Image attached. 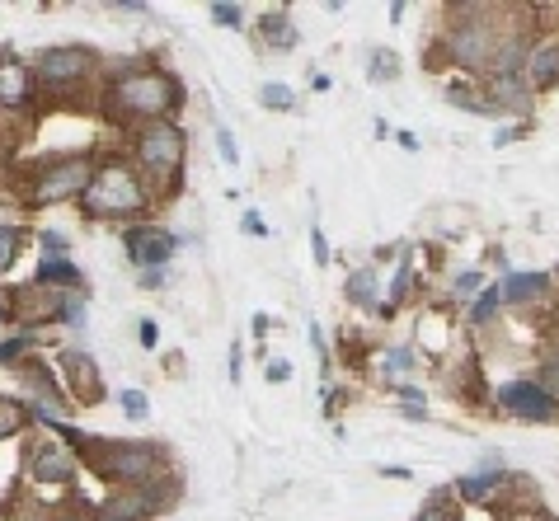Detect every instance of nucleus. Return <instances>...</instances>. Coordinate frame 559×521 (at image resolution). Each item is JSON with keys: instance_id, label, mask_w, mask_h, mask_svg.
I'll return each mask as SVG.
<instances>
[{"instance_id": "obj_4", "label": "nucleus", "mask_w": 559, "mask_h": 521, "mask_svg": "<svg viewBox=\"0 0 559 521\" xmlns=\"http://www.w3.org/2000/svg\"><path fill=\"white\" fill-rule=\"evenodd\" d=\"M184 155H188V137L184 127L174 123H151L137 132V165L151 169L156 179H179L184 169Z\"/></svg>"}, {"instance_id": "obj_11", "label": "nucleus", "mask_w": 559, "mask_h": 521, "mask_svg": "<svg viewBox=\"0 0 559 521\" xmlns=\"http://www.w3.org/2000/svg\"><path fill=\"white\" fill-rule=\"evenodd\" d=\"M527 85L531 90H550V85H559V38H550V43H536L527 57Z\"/></svg>"}, {"instance_id": "obj_19", "label": "nucleus", "mask_w": 559, "mask_h": 521, "mask_svg": "<svg viewBox=\"0 0 559 521\" xmlns=\"http://www.w3.org/2000/svg\"><path fill=\"white\" fill-rule=\"evenodd\" d=\"M19 245H24V230L0 226V273H10V263L19 259Z\"/></svg>"}, {"instance_id": "obj_8", "label": "nucleus", "mask_w": 559, "mask_h": 521, "mask_svg": "<svg viewBox=\"0 0 559 521\" xmlns=\"http://www.w3.org/2000/svg\"><path fill=\"white\" fill-rule=\"evenodd\" d=\"M498 404H503V414L522 418V423H545V418H555V395H550L541 381L498 385Z\"/></svg>"}, {"instance_id": "obj_34", "label": "nucleus", "mask_w": 559, "mask_h": 521, "mask_svg": "<svg viewBox=\"0 0 559 521\" xmlns=\"http://www.w3.org/2000/svg\"><path fill=\"white\" fill-rule=\"evenodd\" d=\"M137 329H141V343H146V348H156V338H160L156 334V320H141Z\"/></svg>"}, {"instance_id": "obj_24", "label": "nucleus", "mask_w": 559, "mask_h": 521, "mask_svg": "<svg viewBox=\"0 0 559 521\" xmlns=\"http://www.w3.org/2000/svg\"><path fill=\"white\" fill-rule=\"evenodd\" d=\"M400 71V62H395V52H386V47H376L372 52V80H390Z\"/></svg>"}, {"instance_id": "obj_15", "label": "nucleus", "mask_w": 559, "mask_h": 521, "mask_svg": "<svg viewBox=\"0 0 559 521\" xmlns=\"http://www.w3.org/2000/svg\"><path fill=\"white\" fill-rule=\"evenodd\" d=\"M264 47H273V52H292V47H296V24H292V15H282V10H268V15H264Z\"/></svg>"}, {"instance_id": "obj_12", "label": "nucleus", "mask_w": 559, "mask_h": 521, "mask_svg": "<svg viewBox=\"0 0 559 521\" xmlns=\"http://www.w3.org/2000/svg\"><path fill=\"white\" fill-rule=\"evenodd\" d=\"M545 292H550V277L545 273H508L503 287H498V301H503V306H531V301Z\"/></svg>"}, {"instance_id": "obj_22", "label": "nucleus", "mask_w": 559, "mask_h": 521, "mask_svg": "<svg viewBox=\"0 0 559 521\" xmlns=\"http://www.w3.org/2000/svg\"><path fill=\"white\" fill-rule=\"evenodd\" d=\"M498 306H503V301H498V287H484L480 301L470 306V320H475V324H489V320H494V310H498Z\"/></svg>"}, {"instance_id": "obj_37", "label": "nucleus", "mask_w": 559, "mask_h": 521, "mask_svg": "<svg viewBox=\"0 0 559 521\" xmlns=\"http://www.w3.org/2000/svg\"><path fill=\"white\" fill-rule=\"evenodd\" d=\"M541 521H559V517H541Z\"/></svg>"}, {"instance_id": "obj_18", "label": "nucleus", "mask_w": 559, "mask_h": 521, "mask_svg": "<svg viewBox=\"0 0 559 521\" xmlns=\"http://www.w3.org/2000/svg\"><path fill=\"white\" fill-rule=\"evenodd\" d=\"M498 484H503L498 475H466V479H461V498H470V503H484V498H489Z\"/></svg>"}, {"instance_id": "obj_20", "label": "nucleus", "mask_w": 559, "mask_h": 521, "mask_svg": "<svg viewBox=\"0 0 559 521\" xmlns=\"http://www.w3.org/2000/svg\"><path fill=\"white\" fill-rule=\"evenodd\" d=\"M259 104L273 108V113H282V108H296V94L287 90V85H278V80H273V85H264V90H259Z\"/></svg>"}, {"instance_id": "obj_32", "label": "nucleus", "mask_w": 559, "mask_h": 521, "mask_svg": "<svg viewBox=\"0 0 559 521\" xmlns=\"http://www.w3.org/2000/svg\"><path fill=\"white\" fill-rule=\"evenodd\" d=\"M311 249H315V259L320 263H329V240L320 235V230H311Z\"/></svg>"}, {"instance_id": "obj_5", "label": "nucleus", "mask_w": 559, "mask_h": 521, "mask_svg": "<svg viewBox=\"0 0 559 521\" xmlns=\"http://www.w3.org/2000/svg\"><path fill=\"white\" fill-rule=\"evenodd\" d=\"M94 179V165L90 155H71V160H57V165H47L29 188V202L33 207H52V202H66V198H80Z\"/></svg>"}, {"instance_id": "obj_29", "label": "nucleus", "mask_w": 559, "mask_h": 521, "mask_svg": "<svg viewBox=\"0 0 559 521\" xmlns=\"http://www.w3.org/2000/svg\"><path fill=\"white\" fill-rule=\"evenodd\" d=\"M409 277H414V268H409V259H400V268H395V282H390V301L400 306L404 292H409Z\"/></svg>"}, {"instance_id": "obj_26", "label": "nucleus", "mask_w": 559, "mask_h": 521, "mask_svg": "<svg viewBox=\"0 0 559 521\" xmlns=\"http://www.w3.org/2000/svg\"><path fill=\"white\" fill-rule=\"evenodd\" d=\"M541 385L550 390V395H559V348H555V353H545V362H541Z\"/></svg>"}, {"instance_id": "obj_27", "label": "nucleus", "mask_w": 559, "mask_h": 521, "mask_svg": "<svg viewBox=\"0 0 559 521\" xmlns=\"http://www.w3.org/2000/svg\"><path fill=\"white\" fill-rule=\"evenodd\" d=\"M480 287H484V277H480V273H461L456 282H451V296H461V301H470V296L480 292Z\"/></svg>"}, {"instance_id": "obj_33", "label": "nucleus", "mask_w": 559, "mask_h": 521, "mask_svg": "<svg viewBox=\"0 0 559 521\" xmlns=\"http://www.w3.org/2000/svg\"><path fill=\"white\" fill-rule=\"evenodd\" d=\"M395 376H404V367H409V348H400V353H390V362H386Z\"/></svg>"}, {"instance_id": "obj_35", "label": "nucleus", "mask_w": 559, "mask_h": 521, "mask_svg": "<svg viewBox=\"0 0 559 521\" xmlns=\"http://www.w3.org/2000/svg\"><path fill=\"white\" fill-rule=\"evenodd\" d=\"M43 249H47V254H62V249H66V235H52V230H47V235H43Z\"/></svg>"}, {"instance_id": "obj_9", "label": "nucleus", "mask_w": 559, "mask_h": 521, "mask_svg": "<svg viewBox=\"0 0 559 521\" xmlns=\"http://www.w3.org/2000/svg\"><path fill=\"white\" fill-rule=\"evenodd\" d=\"M174 245H179V240L160 226H132L127 230V259L137 263V268H146V273H160V268L174 259Z\"/></svg>"}, {"instance_id": "obj_14", "label": "nucleus", "mask_w": 559, "mask_h": 521, "mask_svg": "<svg viewBox=\"0 0 559 521\" xmlns=\"http://www.w3.org/2000/svg\"><path fill=\"white\" fill-rule=\"evenodd\" d=\"M38 282H43V287H52V282H57V287H66V292H76L85 277H80V268H76L71 259H57V254H47V259L38 263Z\"/></svg>"}, {"instance_id": "obj_21", "label": "nucleus", "mask_w": 559, "mask_h": 521, "mask_svg": "<svg viewBox=\"0 0 559 521\" xmlns=\"http://www.w3.org/2000/svg\"><path fill=\"white\" fill-rule=\"evenodd\" d=\"M24 404H15V399H0V437H10V432L24 428Z\"/></svg>"}, {"instance_id": "obj_28", "label": "nucleus", "mask_w": 559, "mask_h": 521, "mask_svg": "<svg viewBox=\"0 0 559 521\" xmlns=\"http://www.w3.org/2000/svg\"><path fill=\"white\" fill-rule=\"evenodd\" d=\"M62 320L66 324H80V320H85V296L62 292Z\"/></svg>"}, {"instance_id": "obj_31", "label": "nucleus", "mask_w": 559, "mask_h": 521, "mask_svg": "<svg viewBox=\"0 0 559 521\" xmlns=\"http://www.w3.org/2000/svg\"><path fill=\"white\" fill-rule=\"evenodd\" d=\"M217 146H221V160H226V165H235V160H240V155H235V141H231V132H226V127L217 132Z\"/></svg>"}, {"instance_id": "obj_6", "label": "nucleus", "mask_w": 559, "mask_h": 521, "mask_svg": "<svg viewBox=\"0 0 559 521\" xmlns=\"http://www.w3.org/2000/svg\"><path fill=\"white\" fill-rule=\"evenodd\" d=\"M94 66H99V57H94L90 47H47L43 57H38V66H33V76H43L47 85H57V90H66V85H80L85 76H94Z\"/></svg>"}, {"instance_id": "obj_17", "label": "nucleus", "mask_w": 559, "mask_h": 521, "mask_svg": "<svg viewBox=\"0 0 559 521\" xmlns=\"http://www.w3.org/2000/svg\"><path fill=\"white\" fill-rule=\"evenodd\" d=\"M376 292H381V287H376V268H362V273L348 277V296H353V301H362V306H372Z\"/></svg>"}, {"instance_id": "obj_2", "label": "nucleus", "mask_w": 559, "mask_h": 521, "mask_svg": "<svg viewBox=\"0 0 559 521\" xmlns=\"http://www.w3.org/2000/svg\"><path fill=\"white\" fill-rule=\"evenodd\" d=\"M80 202H85L90 216H132L146 207V193H141V179L127 165H104L94 169V179L80 193Z\"/></svg>"}, {"instance_id": "obj_23", "label": "nucleus", "mask_w": 559, "mask_h": 521, "mask_svg": "<svg viewBox=\"0 0 559 521\" xmlns=\"http://www.w3.org/2000/svg\"><path fill=\"white\" fill-rule=\"evenodd\" d=\"M33 348V334H15V338H5V343H0V367H5V362H19V357L29 353Z\"/></svg>"}, {"instance_id": "obj_3", "label": "nucleus", "mask_w": 559, "mask_h": 521, "mask_svg": "<svg viewBox=\"0 0 559 521\" xmlns=\"http://www.w3.org/2000/svg\"><path fill=\"white\" fill-rule=\"evenodd\" d=\"M94 446H99V456H90V465L104 479L127 484V489H132V484H146L160 465L156 442H94Z\"/></svg>"}, {"instance_id": "obj_13", "label": "nucleus", "mask_w": 559, "mask_h": 521, "mask_svg": "<svg viewBox=\"0 0 559 521\" xmlns=\"http://www.w3.org/2000/svg\"><path fill=\"white\" fill-rule=\"evenodd\" d=\"M33 90V71L19 62H0V108H19L29 104Z\"/></svg>"}, {"instance_id": "obj_36", "label": "nucleus", "mask_w": 559, "mask_h": 521, "mask_svg": "<svg viewBox=\"0 0 559 521\" xmlns=\"http://www.w3.org/2000/svg\"><path fill=\"white\" fill-rule=\"evenodd\" d=\"M287 376H292V367H287V362H273V367H268V381H287Z\"/></svg>"}, {"instance_id": "obj_30", "label": "nucleus", "mask_w": 559, "mask_h": 521, "mask_svg": "<svg viewBox=\"0 0 559 521\" xmlns=\"http://www.w3.org/2000/svg\"><path fill=\"white\" fill-rule=\"evenodd\" d=\"M212 19H217V24H231V29H240V24H245V10H235V5H212Z\"/></svg>"}, {"instance_id": "obj_25", "label": "nucleus", "mask_w": 559, "mask_h": 521, "mask_svg": "<svg viewBox=\"0 0 559 521\" xmlns=\"http://www.w3.org/2000/svg\"><path fill=\"white\" fill-rule=\"evenodd\" d=\"M118 404H123V414L137 418V423L151 414V404H146V395H141V390H123V395H118Z\"/></svg>"}, {"instance_id": "obj_1", "label": "nucleus", "mask_w": 559, "mask_h": 521, "mask_svg": "<svg viewBox=\"0 0 559 521\" xmlns=\"http://www.w3.org/2000/svg\"><path fill=\"white\" fill-rule=\"evenodd\" d=\"M174 104H179V85L160 71H137L113 85V108H123L132 118H151V123H170Z\"/></svg>"}, {"instance_id": "obj_16", "label": "nucleus", "mask_w": 559, "mask_h": 521, "mask_svg": "<svg viewBox=\"0 0 559 521\" xmlns=\"http://www.w3.org/2000/svg\"><path fill=\"white\" fill-rule=\"evenodd\" d=\"M62 367H66V376L80 385V395L99 399V371H94L90 357H85V353H62Z\"/></svg>"}, {"instance_id": "obj_10", "label": "nucleus", "mask_w": 559, "mask_h": 521, "mask_svg": "<svg viewBox=\"0 0 559 521\" xmlns=\"http://www.w3.org/2000/svg\"><path fill=\"white\" fill-rule=\"evenodd\" d=\"M29 470L38 484H71L76 479V456H71V446H57V442H43L33 451Z\"/></svg>"}, {"instance_id": "obj_7", "label": "nucleus", "mask_w": 559, "mask_h": 521, "mask_svg": "<svg viewBox=\"0 0 559 521\" xmlns=\"http://www.w3.org/2000/svg\"><path fill=\"white\" fill-rule=\"evenodd\" d=\"M461 15H470V24L451 33V57L461 66H489L498 43H503V33H494L484 24V10H461Z\"/></svg>"}]
</instances>
